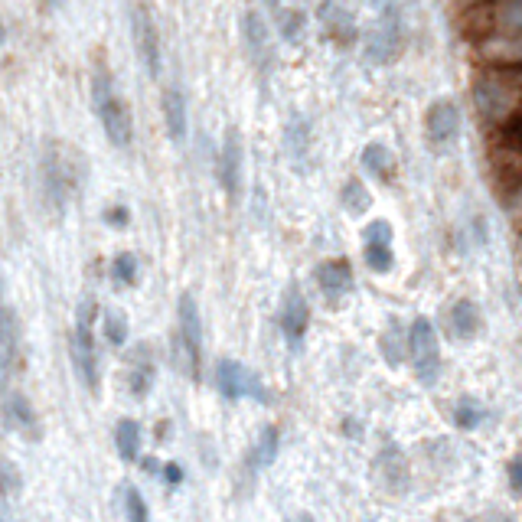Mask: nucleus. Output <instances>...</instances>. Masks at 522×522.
I'll return each mask as SVG.
<instances>
[{
  "instance_id": "obj_1",
  "label": "nucleus",
  "mask_w": 522,
  "mask_h": 522,
  "mask_svg": "<svg viewBox=\"0 0 522 522\" xmlns=\"http://www.w3.org/2000/svg\"><path fill=\"white\" fill-rule=\"evenodd\" d=\"M92 105H95V115L98 124H102L105 138L128 151L131 141H134V124H131V111L124 105V98L115 85V76L108 72V66H95V76H92Z\"/></svg>"
},
{
  "instance_id": "obj_2",
  "label": "nucleus",
  "mask_w": 522,
  "mask_h": 522,
  "mask_svg": "<svg viewBox=\"0 0 522 522\" xmlns=\"http://www.w3.org/2000/svg\"><path fill=\"white\" fill-rule=\"evenodd\" d=\"M95 301H85L76 314V330H72V363H76L79 379L89 385V392L98 389V353H95Z\"/></svg>"
},
{
  "instance_id": "obj_3",
  "label": "nucleus",
  "mask_w": 522,
  "mask_h": 522,
  "mask_svg": "<svg viewBox=\"0 0 522 522\" xmlns=\"http://www.w3.org/2000/svg\"><path fill=\"white\" fill-rule=\"evenodd\" d=\"M408 353H412V363L418 379L425 385H434L441 376V346H438V333H434V323L418 317L408 330Z\"/></svg>"
},
{
  "instance_id": "obj_4",
  "label": "nucleus",
  "mask_w": 522,
  "mask_h": 522,
  "mask_svg": "<svg viewBox=\"0 0 522 522\" xmlns=\"http://www.w3.org/2000/svg\"><path fill=\"white\" fill-rule=\"evenodd\" d=\"M177 317H180V346H183L186 366H190L193 376H200V363H203V317H200V307H196L193 294L180 297Z\"/></svg>"
},
{
  "instance_id": "obj_5",
  "label": "nucleus",
  "mask_w": 522,
  "mask_h": 522,
  "mask_svg": "<svg viewBox=\"0 0 522 522\" xmlns=\"http://www.w3.org/2000/svg\"><path fill=\"white\" fill-rule=\"evenodd\" d=\"M216 385L229 402L245 399V395H252L255 402H268L265 385H261L242 363H235V359H219L216 363Z\"/></svg>"
},
{
  "instance_id": "obj_6",
  "label": "nucleus",
  "mask_w": 522,
  "mask_h": 522,
  "mask_svg": "<svg viewBox=\"0 0 522 522\" xmlns=\"http://www.w3.org/2000/svg\"><path fill=\"white\" fill-rule=\"evenodd\" d=\"M43 190H46V200L56 203L59 209L66 206L69 193L76 190V170L62 157L59 147H49L43 157Z\"/></svg>"
},
{
  "instance_id": "obj_7",
  "label": "nucleus",
  "mask_w": 522,
  "mask_h": 522,
  "mask_svg": "<svg viewBox=\"0 0 522 522\" xmlns=\"http://www.w3.org/2000/svg\"><path fill=\"white\" fill-rule=\"evenodd\" d=\"M131 33H134V46H138L144 69L151 72V76H160V33L151 10L141 4L131 10Z\"/></svg>"
},
{
  "instance_id": "obj_8",
  "label": "nucleus",
  "mask_w": 522,
  "mask_h": 522,
  "mask_svg": "<svg viewBox=\"0 0 522 522\" xmlns=\"http://www.w3.org/2000/svg\"><path fill=\"white\" fill-rule=\"evenodd\" d=\"M317 17H320L323 33H327L337 46H353L356 43L359 27H356L353 10L346 7V0H320Z\"/></svg>"
},
{
  "instance_id": "obj_9",
  "label": "nucleus",
  "mask_w": 522,
  "mask_h": 522,
  "mask_svg": "<svg viewBox=\"0 0 522 522\" xmlns=\"http://www.w3.org/2000/svg\"><path fill=\"white\" fill-rule=\"evenodd\" d=\"M399 43H402L399 17H395V10L389 4V7H382V17L376 20V27H372L366 36V56L372 62H389L395 53H399Z\"/></svg>"
},
{
  "instance_id": "obj_10",
  "label": "nucleus",
  "mask_w": 522,
  "mask_h": 522,
  "mask_svg": "<svg viewBox=\"0 0 522 522\" xmlns=\"http://www.w3.org/2000/svg\"><path fill=\"white\" fill-rule=\"evenodd\" d=\"M307 327H310L307 297H304L301 288H297V284H291V288L284 291V301H281V330H284V337H288L291 346H301Z\"/></svg>"
},
{
  "instance_id": "obj_11",
  "label": "nucleus",
  "mask_w": 522,
  "mask_h": 522,
  "mask_svg": "<svg viewBox=\"0 0 522 522\" xmlns=\"http://www.w3.org/2000/svg\"><path fill=\"white\" fill-rule=\"evenodd\" d=\"M425 131L434 144H451L461 131V111L447 98H438L428 111H425Z\"/></svg>"
},
{
  "instance_id": "obj_12",
  "label": "nucleus",
  "mask_w": 522,
  "mask_h": 522,
  "mask_svg": "<svg viewBox=\"0 0 522 522\" xmlns=\"http://www.w3.org/2000/svg\"><path fill=\"white\" fill-rule=\"evenodd\" d=\"M4 418H7L10 431H17L20 438H27V441H40L43 438L40 418H36V408L30 405L27 395L10 392L7 402H4Z\"/></svg>"
},
{
  "instance_id": "obj_13",
  "label": "nucleus",
  "mask_w": 522,
  "mask_h": 522,
  "mask_svg": "<svg viewBox=\"0 0 522 522\" xmlns=\"http://www.w3.org/2000/svg\"><path fill=\"white\" fill-rule=\"evenodd\" d=\"M242 138L239 131H226V141H222V151H219V180H222V190L229 196L239 193V183H242Z\"/></svg>"
},
{
  "instance_id": "obj_14",
  "label": "nucleus",
  "mask_w": 522,
  "mask_h": 522,
  "mask_svg": "<svg viewBox=\"0 0 522 522\" xmlns=\"http://www.w3.org/2000/svg\"><path fill=\"white\" fill-rule=\"evenodd\" d=\"M314 275H317L320 291L327 294L330 301H340V297L353 288V268H350V261H346V258H327V261H320Z\"/></svg>"
},
{
  "instance_id": "obj_15",
  "label": "nucleus",
  "mask_w": 522,
  "mask_h": 522,
  "mask_svg": "<svg viewBox=\"0 0 522 522\" xmlns=\"http://www.w3.org/2000/svg\"><path fill=\"white\" fill-rule=\"evenodd\" d=\"M0 359L17 369L23 359V333H20V317L10 307H0Z\"/></svg>"
},
{
  "instance_id": "obj_16",
  "label": "nucleus",
  "mask_w": 522,
  "mask_h": 522,
  "mask_svg": "<svg viewBox=\"0 0 522 522\" xmlns=\"http://www.w3.org/2000/svg\"><path fill=\"white\" fill-rule=\"evenodd\" d=\"M160 108H164V124H167L170 141L183 144V138H186V124H190V115H186V98L180 95V89H167V92H164V102H160Z\"/></svg>"
},
{
  "instance_id": "obj_17",
  "label": "nucleus",
  "mask_w": 522,
  "mask_h": 522,
  "mask_svg": "<svg viewBox=\"0 0 522 522\" xmlns=\"http://www.w3.org/2000/svg\"><path fill=\"white\" fill-rule=\"evenodd\" d=\"M447 330L454 333L457 340H474L480 330V310L474 301H457L447 310Z\"/></svg>"
},
{
  "instance_id": "obj_18",
  "label": "nucleus",
  "mask_w": 522,
  "mask_h": 522,
  "mask_svg": "<svg viewBox=\"0 0 522 522\" xmlns=\"http://www.w3.org/2000/svg\"><path fill=\"white\" fill-rule=\"evenodd\" d=\"M242 40L248 46V56H252L258 66L268 62V27L258 14H245L242 20Z\"/></svg>"
},
{
  "instance_id": "obj_19",
  "label": "nucleus",
  "mask_w": 522,
  "mask_h": 522,
  "mask_svg": "<svg viewBox=\"0 0 522 522\" xmlns=\"http://www.w3.org/2000/svg\"><path fill=\"white\" fill-rule=\"evenodd\" d=\"M115 447L121 454V461H138L141 454V425L134 418H121L115 428Z\"/></svg>"
},
{
  "instance_id": "obj_20",
  "label": "nucleus",
  "mask_w": 522,
  "mask_h": 522,
  "mask_svg": "<svg viewBox=\"0 0 522 522\" xmlns=\"http://www.w3.org/2000/svg\"><path fill=\"white\" fill-rule=\"evenodd\" d=\"M151 382H154V363H151V350L141 346L138 356L131 359V392L144 399L147 392H151Z\"/></svg>"
},
{
  "instance_id": "obj_21",
  "label": "nucleus",
  "mask_w": 522,
  "mask_h": 522,
  "mask_svg": "<svg viewBox=\"0 0 522 522\" xmlns=\"http://www.w3.org/2000/svg\"><path fill=\"white\" fill-rule=\"evenodd\" d=\"M288 151L297 167H307L310 157V124L304 118H291L288 124Z\"/></svg>"
},
{
  "instance_id": "obj_22",
  "label": "nucleus",
  "mask_w": 522,
  "mask_h": 522,
  "mask_svg": "<svg viewBox=\"0 0 522 522\" xmlns=\"http://www.w3.org/2000/svg\"><path fill=\"white\" fill-rule=\"evenodd\" d=\"M275 457H278V428L268 425V428H261L248 464H252V470H261V467H268L271 461H275Z\"/></svg>"
},
{
  "instance_id": "obj_23",
  "label": "nucleus",
  "mask_w": 522,
  "mask_h": 522,
  "mask_svg": "<svg viewBox=\"0 0 522 522\" xmlns=\"http://www.w3.org/2000/svg\"><path fill=\"white\" fill-rule=\"evenodd\" d=\"M363 167L372 173V177L389 180L392 177V154H389V147H385V144H366Z\"/></svg>"
},
{
  "instance_id": "obj_24",
  "label": "nucleus",
  "mask_w": 522,
  "mask_h": 522,
  "mask_svg": "<svg viewBox=\"0 0 522 522\" xmlns=\"http://www.w3.org/2000/svg\"><path fill=\"white\" fill-rule=\"evenodd\" d=\"M366 265L372 271H379V275H385V271L392 268V242L389 239H366Z\"/></svg>"
},
{
  "instance_id": "obj_25",
  "label": "nucleus",
  "mask_w": 522,
  "mask_h": 522,
  "mask_svg": "<svg viewBox=\"0 0 522 522\" xmlns=\"http://www.w3.org/2000/svg\"><path fill=\"white\" fill-rule=\"evenodd\" d=\"M343 206H346V213H353V216H363L369 209V190L356 177L346 180V186H343Z\"/></svg>"
},
{
  "instance_id": "obj_26",
  "label": "nucleus",
  "mask_w": 522,
  "mask_h": 522,
  "mask_svg": "<svg viewBox=\"0 0 522 522\" xmlns=\"http://www.w3.org/2000/svg\"><path fill=\"white\" fill-rule=\"evenodd\" d=\"M102 330H105V340L111 346H121L128 340V320H124L121 310H105L102 314Z\"/></svg>"
},
{
  "instance_id": "obj_27",
  "label": "nucleus",
  "mask_w": 522,
  "mask_h": 522,
  "mask_svg": "<svg viewBox=\"0 0 522 522\" xmlns=\"http://www.w3.org/2000/svg\"><path fill=\"white\" fill-rule=\"evenodd\" d=\"M111 278H115L121 288H128V284L138 281V258L131 252H121L115 261H111Z\"/></svg>"
},
{
  "instance_id": "obj_28",
  "label": "nucleus",
  "mask_w": 522,
  "mask_h": 522,
  "mask_svg": "<svg viewBox=\"0 0 522 522\" xmlns=\"http://www.w3.org/2000/svg\"><path fill=\"white\" fill-rule=\"evenodd\" d=\"M20 487H23L20 467L14 461H0V496L14 500V496H20Z\"/></svg>"
},
{
  "instance_id": "obj_29",
  "label": "nucleus",
  "mask_w": 522,
  "mask_h": 522,
  "mask_svg": "<svg viewBox=\"0 0 522 522\" xmlns=\"http://www.w3.org/2000/svg\"><path fill=\"white\" fill-rule=\"evenodd\" d=\"M454 421H457V428L474 431L480 421H483V408L474 399H461V402L454 405Z\"/></svg>"
},
{
  "instance_id": "obj_30",
  "label": "nucleus",
  "mask_w": 522,
  "mask_h": 522,
  "mask_svg": "<svg viewBox=\"0 0 522 522\" xmlns=\"http://www.w3.org/2000/svg\"><path fill=\"white\" fill-rule=\"evenodd\" d=\"M124 516H128V522H147L151 519V513H147V503L138 487H128L124 490Z\"/></svg>"
},
{
  "instance_id": "obj_31",
  "label": "nucleus",
  "mask_w": 522,
  "mask_h": 522,
  "mask_svg": "<svg viewBox=\"0 0 522 522\" xmlns=\"http://www.w3.org/2000/svg\"><path fill=\"white\" fill-rule=\"evenodd\" d=\"M382 356H385V363L389 366H399L402 363V356H405V346H402V337L395 330H389L382 337Z\"/></svg>"
},
{
  "instance_id": "obj_32",
  "label": "nucleus",
  "mask_w": 522,
  "mask_h": 522,
  "mask_svg": "<svg viewBox=\"0 0 522 522\" xmlns=\"http://www.w3.org/2000/svg\"><path fill=\"white\" fill-rule=\"evenodd\" d=\"M281 33H284V40H301V33H304V14L301 10H288V14H284Z\"/></svg>"
},
{
  "instance_id": "obj_33",
  "label": "nucleus",
  "mask_w": 522,
  "mask_h": 522,
  "mask_svg": "<svg viewBox=\"0 0 522 522\" xmlns=\"http://www.w3.org/2000/svg\"><path fill=\"white\" fill-rule=\"evenodd\" d=\"M506 477H509V490H513L516 496H522V454H516L513 461H509Z\"/></svg>"
},
{
  "instance_id": "obj_34",
  "label": "nucleus",
  "mask_w": 522,
  "mask_h": 522,
  "mask_svg": "<svg viewBox=\"0 0 522 522\" xmlns=\"http://www.w3.org/2000/svg\"><path fill=\"white\" fill-rule=\"evenodd\" d=\"M164 477H167L170 483H180V480H183V470H180L177 464H167V467H164Z\"/></svg>"
},
{
  "instance_id": "obj_35",
  "label": "nucleus",
  "mask_w": 522,
  "mask_h": 522,
  "mask_svg": "<svg viewBox=\"0 0 522 522\" xmlns=\"http://www.w3.org/2000/svg\"><path fill=\"white\" fill-rule=\"evenodd\" d=\"M105 219L115 222V226H124V222H128V213H124V209H111V213H105Z\"/></svg>"
},
{
  "instance_id": "obj_36",
  "label": "nucleus",
  "mask_w": 522,
  "mask_h": 522,
  "mask_svg": "<svg viewBox=\"0 0 522 522\" xmlns=\"http://www.w3.org/2000/svg\"><path fill=\"white\" fill-rule=\"evenodd\" d=\"M0 522H14V519H10V513H7V506H0Z\"/></svg>"
},
{
  "instance_id": "obj_37",
  "label": "nucleus",
  "mask_w": 522,
  "mask_h": 522,
  "mask_svg": "<svg viewBox=\"0 0 522 522\" xmlns=\"http://www.w3.org/2000/svg\"><path fill=\"white\" fill-rule=\"evenodd\" d=\"M369 4H376V7H389L392 0H369Z\"/></svg>"
},
{
  "instance_id": "obj_38",
  "label": "nucleus",
  "mask_w": 522,
  "mask_h": 522,
  "mask_svg": "<svg viewBox=\"0 0 522 522\" xmlns=\"http://www.w3.org/2000/svg\"><path fill=\"white\" fill-rule=\"evenodd\" d=\"M297 522H317L314 516H307V513H301V516H297Z\"/></svg>"
},
{
  "instance_id": "obj_39",
  "label": "nucleus",
  "mask_w": 522,
  "mask_h": 522,
  "mask_svg": "<svg viewBox=\"0 0 522 522\" xmlns=\"http://www.w3.org/2000/svg\"><path fill=\"white\" fill-rule=\"evenodd\" d=\"M49 4H62V0H49Z\"/></svg>"
}]
</instances>
